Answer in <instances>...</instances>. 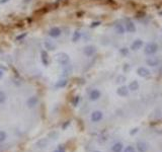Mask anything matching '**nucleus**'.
Wrapping results in <instances>:
<instances>
[{
	"instance_id": "nucleus-4",
	"label": "nucleus",
	"mask_w": 162,
	"mask_h": 152,
	"mask_svg": "<svg viewBox=\"0 0 162 152\" xmlns=\"http://www.w3.org/2000/svg\"><path fill=\"white\" fill-rule=\"evenodd\" d=\"M123 150H124V145H123V143H121V142L115 143L114 145L112 146V152H122Z\"/></svg>"
},
{
	"instance_id": "nucleus-5",
	"label": "nucleus",
	"mask_w": 162,
	"mask_h": 152,
	"mask_svg": "<svg viewBox=\"0 0 162 152\" xmlns=\"http://www.w3.org/2000/svg\"><path fill=\"white\" fill-rule=\"evenodd\" d=\"M89 97H90L91 100H97L100 97V91L97 90V89H93V90L89 93Z\"/></svg>"
},
{
	"instance_id": "nucleus-20",
	"label": "nucleus",
	"mask_w": 162,
	"mask_h": 152,
	"mask_svg": "<svg viewBox=\"0 0 162 152\" xmlns=\"http://www.w3.org/2000/svg\"><path fill=\"white\" fill-rule=\"evenodd\" d=\"M92 152H100V151H98V150H95V151H92Z\"/></svg>"
},
{
	"instance_id": "nucleus-11",
	"label": "nucleus",
	"mask_w": 162,
	"mask_h": 152,
	"mask_svg": "<svg viewBox=\"0 0 162 152\" xmlns=\"http://www.w3.org/2000/svg\"><path fill=\"white\" fill-rule=\"evenodd\" d=\"M7 139V133L3 130H0V143H3Z\"/></svg>"
},
{
	"instance_id": "nucleus-19",
	"label": "nucleus",
	"mask_w": 162,
	"mask_h": 152,
	"mask_svg": "<svg viewBox=\"0 0 162 152\" xmlns=\"http://www.w3.org/2000/svg\"><path fill=\"white\" fill-rule=\"evenodd\" d=\"M69 124H70V122H69V121H67V123H65V124H64V125H63V127H62V129H63V130H65V129H66V127L69 125Z\"/></svg>"
},
{
	"instance_id": "nucleus-13",
	"label": "nucleus",
	"mask_w": 162,
	"mask_h": 152,
	"mask_svg": "<svg viewBox=\"0 0 162 152\" xmlns=\"http://www.w3.org/2000/svg\"><path fill=\"white\" fill-rule=\"evenodd\" d=\"M147 63H148V65H150V66H156L158 64V60L157 59H148L147 60Z\"/></svg>"
},
{
	"instance_id": "nucleus-8",
	"label": "nucleus",
	"mask_w": 162,
	"mask_h": 152,
	"mask_svg": "<svg viewBox=\"0 0 162 152\" xmlns=\"http://www.w3.org/2000/svg\"><path fill=\"white\" fill-rule=\"evenodd\" d=\"M137 72H138V74H139V75H140L141 77H146V76L149 75V73H150L148 69L144 68V67H141V68H139Z\"/></svg>"
},
{
	"instance_id": "nucleus-15",
	"label": "nucleus",
	"mask_w": 162,
	"mask_h": 152,
	"mask_svg": "<svg viewBox=\"0 0 162 152\" xmlns=\"http://www.w3.org/2000/svg\"><path fill=\"white\" fill-rule=\"evenodd\" d=\"M124 152H136V151H135V148H134L133 146L129 145L124 149Z\"/></svg>"
},
{
	"instance_id": "nucleus-17",
	"label": "nucleus",
	"mask_w": 162,
	"mask_h": 152,
	"mask_svg": "<svg viewBox=\"0 0 162 152\" xmlns=\"http://www.w3.org/2000/svg\"><path fill=\"white\" fill-rule=\"evenodd\" d=\"M5 99H6V96H5V94L3 92L0 91V104H2V102H5Z\"/></svg>"
},
{
	"instance_id": "nucleus-9",
	"label": "nucleus",
	"mask_w": 162,
	"mask_h": 152,
	"mask_svg": "<svg viewBox=\"0 0 162 152\" xmlns=\"http://www.w3.org/2000/svg\"><path fill=\"white\" fill-rule=\"evenodd\" d=\"M138 88H139V83H138L137 81H132L130 83V85H129V89H130V90L135 91V90H137Z\"/></svg>"
},
{
	"instance_id": "nucleus-1",
	"label": "nucleus",
	"mask_w": 162,
	"mask_h": 152,
	"mask_svg": "<svg viewBox=\"0 0 162 152\" xmlns=\"http://www.w3.org/2000/svg\"><path fill=\"white\" fill-rule=\"evenodd\" d=\"M102 118H104V114H102L100 110H94L91 114L90 119L93 123H98L102 120Z\"/></svg>"
},
{
	"instance_id": "nucleus-3",
	"label": "nucleus",
	"mask_w": 162,
	"mask_h": 152,
	"mask_svg": "<svg viewBox=\"0 0 162 152\" xmlns=\"http://www.w3.org/2000/svg\"><path fill=\"white\" fill-rule=\"evenodd\" d=\"M157 51V45L154 43H151V44H148L145 48V53L146 54H149V55H152Z\"/></svg>"
},
{
	"instance_id": "nucleus-12",
	"label": "nucleus",
	"mask_w": 162,
	"mask_h": 152,
	"mask_svg": "<svg viewBox=\"0 0 162 152\" xmlns=\"http://www.w3.org/2000/svg\"><path fill=\"white\" fill-rule=\"evenodd\" d=\"M53 152H66V148H65V146H64V145L60 144V145H58V147L56 148Z\"/></svg>"
},
{
	"instance_id": "nucleus-16",
	"label": "nucleus",
	"mask_w": 162,
	"mask_h": 152,
	"mask_svg": "<svg viewBox=\"0 0 162 152\" xmlns=\"http://www.w3.org/2000/svg\"><path fill=\"white\" fill-rule=\"evenodd\" d=\"M128 30H130V32H135V27H134V24H132V22H129L128 24Z\"/></svg>"
},
{
	"instance_id": "nucleus-7",
	"label": "nucleus",
	"mask_w": 162,
	"mask_h": 152,
	"mask_svg": "<svg viewBox=\"0 0 162 152\" xmlns=\"http://www.w3.org/2000/svg\"><path fill=\"white\" fill-rule=\"evenodd\" d=\"M47 145H48V140L46 138L40 139V140L37 142V147H38V148H46Z\"/></svg>"
},
{
	"instance_id": "nucleus-14",
	"label": "nucleus",
	"mask_w": 162,
	"mask_h": 152,
	"mask_svg": "<svg viewBox=\"0 0 162 152\" xmlns=\"http://www.w3.org/2000/svg\"><path fill=\"white\" fill-rule=\"evenodd\" d=\"M141 46H142V41L137 40L135 43H134V45H133V49H134V50H137V49H138V48H140Z\"/></svg>"
},
{
	"instance_id": "nucleus-2",
	"label": "nucleus",
	"mask_w": 162,
	"mask_h": 152,
	"mask_svg": "<svg viewBox=\"0 0 162 152\" xmlns=\"http://www.w3.org/2000/svg\"><path fill=\"white\" fill-rule=\"evenodd\" d=\"M136 146H137L138 152H148L149 145L146 142H144V141H139V142H137Z\"/></svg>"
},
{
	"instance_id": "nucleus-6",
	"label": "nucleus",
	"mask_w": 162,
	"mask_h": 152,
	"mask_svg": "<svg viewBox=\"0 0 162 152\" xmlns=\"http://www.w3.org/2000/svg\"><path fill=\"white\" fill-rule=\"evenodd\" d=\"M128 93H129V89L126 86H122L118 89V94L121 95V96H127Z\"/></svg>"
},
{
	"instance_id": "nucleus-18",
	"label": "nucleus",
	"mask_w": 162,
	"mask_h": 152,
	"mask_svg": "<svg viewBox=\"0 0 162 152\" xmlns=\"http://www.w3.org/2000/svg\"><path fill=\"white\" fill-rule=\"evenodd\" d=\"M139 131V129L138 128H135V129H133V131H131V135H134V134H136Z\"/></svg>"
},
{
	"instance_id": "nucleus-10",
	"label": "nucleus",
	"mask_w": 162,
	"mask_h": 152,
	"mask_svg": "<svg viewBox=\"0 0 162 152\" xmlns=\"http://www.w3.org/2000/svg\"><path fill=\"white\" fill-rule=\"evenodd\" d=\"M37 102H38V99H37V97H32V99H29V102H27V105H29V107L30 108H33L36 105H37Z\"/></svg>"
}]
</instances>
